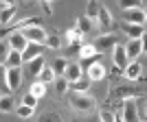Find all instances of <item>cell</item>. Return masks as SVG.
<instances>
[{"label":"cell","mask_w":147,"mask_h":122,"mask_svg":"<svg viewBox=\"0 0 147 122\" xmlns=\"http://www.w3.org/2000/svg\"><path fill=\"white\" fill-rule=\"evenodd\" d=\"M121 120H125V122H134V120H138V109H136L134 96H129V98H125V100H123Z\"/></svg>","instance_id":"8992f818"},{"label":"cell","mask_w":147,"mask_h":122,"mask_svg":"<svg viewBox=\"0 0 147 122\" xmlns=\"http://www.w3.org/2000/svg\"><path fill=\"white\" fill-rule=\"evenodd\" d=\"M145 66H147V61H145Z\"/></svg>","instance_id":"7bdbcfd3"},{"label":"cell","mask_w":147,"mask_h":122,"mask_svg":"<svg viewBox=\"0 0 147 122\" xmlns=\"http://www.w3.org/2000/svg\"><path fill=\"white\" fill-rule=\"evenodd\" d=\"M44 61H46V59H44V55H40V57H35L33 61H29V72L33 74V76H40V72H42L44 66H46Z\"/></svg>","instance_id":"44dd1931"},{"label":"cell","mask_w":147,"mask_h":122,"mask_svg":"<svg viewBox=\"0 0 147 122\" xmlns=\"http://www.w3.org/2000/svg\"><path fill=\"white\" fill-rule=\"evenodd\" d=\"M143 5V0H119V7H121L123 11L125 9H138Z\"/></svg>","instance_id":"4dcf8cb0"},{"label":"cell","mask_w":147,"mask_h":122,"mask_svg":"<svg viewBox=\"0 0 147 122\" xmlns=\"http://www.w3.org/2000/svg\"><path fill=\"white\" fill-rule=\"evenodd\" d=\"M22 2H31V0H22Z\"/></svg>","instance_id":"ab89813d"},{"label":"cell","mask_w":147,"mask_h":122,"mask_svg":"<svg viewBox=\"0 0 147 122\" xmlns=\"http://www.w3.org/2000/svg\"><path fill=\"white\" fill-rule=\"evenodd\" d=\"M44 46L51 50H59L61 48V37L59 35H49L46 37V42H44Z\"/></svg>","instance_id":"f1b7e54d"},{"label":"cell","mask_w":147,"mask_h":122,"mask_svg":"<svg viewBox=\"0 0 147 122\" xmlns=\"http://www.w3.org/2000/svg\"><path fill=\"white\" fill-rule=\"evenodd\" d=\"M77 57H79V61H90V59L101 57V52L94 48V44H81V48H79V52H77Z\"/></svg>","instance_id":"5bb4252c"},{"label":"cell","mask_w":147,"mask_h":122,"mask_svg":"<svg viewBox=\"0 0 147 122\" xmlns=\"http://www.w3.org/2000/svg\"><path fill=\"white\" fill-rule=\"evenodd\" d=\"M145 118H147V105H145Z\"/></svg>","instance_id":"74e56055"},{"label":"cell","mask_w":147,"mask_h":122,"mask_svg":"<svg viewBox=\"0 0 147 122\" xmlns=\"http://www.w3.org/2000/svg\"><path fill=\"white\" fill-rule=\"evenodd\" d=\"M16 113H18V118H22V120H24V118H33V113H35V107H31V105H20L18 109H16Z\"/></svg>","instance_id":"83f0119b"},{"label":"cell","mask_w":147,"mask_h":122,"mask_svg":"<svg viewBox=\"0 0 147 122\" xmlns=\"http://www.w3.org/2000/svg\"><path fill=\"white\" fill-rule=\"evenodd\" d=\"M143 5H145V7H147V0H143Z\"/></svg>","instance_id":"f35d334b"},{"label":"cell","mask_w":147,"mask_h":122,"mask_svg":"<svg viewBox=\"0 0 147 122\" xmlns=\"http://www.w3.org/2000/svg\"><path fill=\"white\" fill-rule=\"evenodd\" d=\"M0 111H2V113L13 111V96H11V94H2V100H0Z\"/></svg>","instance_id":"4316f807"},{"label":"cell","mask_w":147,"mask_h":122,"mask_svg":"<svg viewBox=\"0 0 147 122\" xmlns=\"http://www.w3.org/2000/svg\"><path fill=\"white\" fill-rule=\"evenodd\" d=\"M44 50H46V46H44V44H35V42H31V44H29V48L22 52V57H24V63H29V61H33L35 57L44 55Z\"/></svg>","instance_id":"9a60e30c"},{"label":"cell","mask_w":147,"mask_h":122,"mask_svg":"<svg viewBox=\"0 0 147 122\" xmlns=\"http://www.w3.org/2000/svg\"><path fill=\"white\" fill-rule=\"evenodd\" d=\"M16 5H2V11H0V24L7 26L9 22L13 20V15H16Z\"/></svg>","instance_id":"ffe728a7"},{"label":"cell","mask_w":147,"mask_h":122,"mask_svg":"<svg viewBox=\"0 0 147 122\" xmlns=\"http://www.w3.org/2000/svg\"><path fill=\"white\" fill-rule=\"evenodd\" d=\"M92 83H94V81L86 74V76H81V79L73 81V83H70V90H73V91H90V85H92Z\"/></svg>","instance_id":"e0dca14e"},{"label":"cell","mask_w":147,"mask_h":122,"mask_svg":"<svg viewBox=\"0 0 147 122\" xmlns=\"http://www.w3.org/2000/svg\"><path fill=\"white\" fill-rule=\"evenodd\" d=\"M51 2H55V0H51Z\"/></svg>","instance_id":"60d3db41"},{"label":"cell","mask_w":147,"mask_h":122,"mask_svg":"<svg viewBox=\"0 0 147 122\" xmlns=\"http://www.w3.org/2000/svg\"><path fill=\"white\" fill-rule=\"evenodd\" d=\"M68 90H70V81H68L66 76H57V79H55V91H57V96L68 94Z\"/></svg>","instance_id":"603a6c76"},{"label":"cell","mask_w":147,"mask_h":122,"mask_svg":"<svg viewBox=\"0 0 147 122\" xmlns=\"http://www.w3.org/2000/svg\"><path fill=\"white\" fill-rule=\"evenodd\" d=\"M68 105H70V109L79 111V113L92 111L97 107L94 98L90 96V91H73V96H68Z\"/></svg>","instance_id":"6da1fadb"},{"label":"cell","mask_w":147,"mask_h":122,"mask_svg":"<svg viewBox=\"0 0 147 122\" xmlns=\"http://www.w3.org/2000/svg\"><path fill=\"white\" fill-rule=\"evenodd\" d=\"M123 20L145 26V9H141V7H138V9H125V11H123Z\"/></svg>","instance_id":"7c38bea8"},{"label":"cell","mask_w":147,"mask_h":122,"mask_svg":"<svg viewBox=\"0 0 147 122\" xmlns=\"http://www.w3.org/2000/svg\"><path fill=\"white\" fill-rule=\"evenodd\" d=\"M2 83L9 85L11 90H18L22 83V70L20 68H5L2 66Z\"/></svg>","instance_id":"3957f363"},{"label":"cell","mask_w":147,"mask_h":122,"mask_svg":"<svg viewBox=\"0 0 147 122\" xmlns=\"http://www.w3.org/2000/svg\"><path fill=\"white\" fill-rule=\"evenodd\" d=\"M88 2H92V0H88Z\"/></svg>","instance_id":"b9f144b4"},{"label":"cell","mask_w":147,"mask_h":122,"mask_svg":"<svg viewBox=\"0 0 147 122\" xmlns=\"http://www.w3.org/2000/svg\"><path fill=\"white\" fill-rule=\"evenodd\" d=\"M112 63H114V70L117 72H123L129 63V57H127V50H125V44H117L112 48Z\"/></svg>","instance_id":"7a4b0ae2"},{"label":"cell","mask_w":147,"mask_h":122,"mask_svg":"<svg viewBox=\"0 0 147 122\" xmlns=\"http://www.w3.org/2000/svg\"><path fill=\"white\" fill-rule=\"evenodd\" d=\"M101 57H97V59H90V66H88V70H86V74L90 76L94 83H99V81H103L105 79V68H103V63H101Z\"/></svg>","instance_id":"52a82bcc"},{"label":"cell","mask_w":147,"mask_h":122,"mask_svg":"<svg viewBox=\"0 0 147 122\" xmlns=\"http://www.w3.org/2000/svg\"><path fill=\"white\" fill-rule=\"evenodd\" d=\"M121 33L127 37V39H138V37L145 33V26L143 24H134V22H125V20H123L121 22Z\"/></svg>","instance_id":"ba28073f"},{"label":"cell","mask_w":147,"mask_h":122,"mask_svg":"<svg viewBox=\"0 0 147 122\" xmlns=\"http://www.w3.org/2000/svg\"><path fill=\"white\" fill-rule=\"evenodd\" d=\"M53 70H55L57 76H64V72H66V68H68V61L64 59V57H57V59H53Z\"/></svg>","instance_id":"484cf974"},{"label":"cell","mask_w":147,"mask_h":122,"mask_svg":"<svg viewBox=\"0 0 147 122\" xmlns=\"http://www.w3.org/2000/svg\"><path fill=\"white\" fill-rule=\"evenodd\" d=\"M143 74V63H138V59H134V61H129L127 63V68L123 70V76L127 81H138V76Z\"/></svg>","instance_id":"4fadbf2b"},{"label":"cell","mask_w":147,"mask_h":122,"mask_svg":"<svg viewBox=\"0 0 147 122\" xmlns=\"http://www.w3.org/2000/svg\"><path fill=\"white\" fill-rule=\"evenodd\" d=\"M77 26H79V29L84 30V33H90V30L94 29V26H97V22H94L92 18H88V15H81V18L77 20Z\"/></svg>","instance_id":"cb8c5ba5"},{"label":"cell","mask_w":147,"mask_h":122,"mask_svg":"<svg viewBox=\"0 0 147 122\" xmlns=\"http://www.w3.org/2000/svg\"><path fill=\"white\" fill-rule=\"evenodd\" d=\"M84 37H86V33H84L79 26L75 24L73 29L66 33V42H68V44H84Z\"/></svg>","instance_id":"d6986e66"},{"label":"cell","mask_w":147,"mask_h":122,"mask_svg":"<svg viewBox=\"0 0 147 122\" xmlns=\"http://www.w3.org/2000/svg\"><path fill=\"white\" fill-rule=\"evenodd\" d=\"M42 9L46 15H53V2L51 0H42Z\"/></svg>","instance_id":"836d02e7"},{"label":"cell","mask_w":147,"mask_h":122,"mask_svg":"<svg viewBox=\"0 0 147 122\" xmlns=\"http://www.w3.org/2000/svg\"><path fill=\"white\" fill-rule=\"evenodd\" d=\"M64 76H66L70 83H73V81H77V79H81V76H84L81 63H68V68H66V72H64Z\"/></svg>","instance_id":"ac0fdd59"},{"label":"cell","mask_w":147,"mask_h":122,"mask_svg":"<svg viewBox=\"0 0 147 122\" xmlns=\"http://www.w3.org/2000/svg\"><path fill=\"white\" fill-rule=\"evenodd\" d=\"M145 29H147V7H145Z\"/></svg>","instance_id":"8d00e7d4"},{"label":"cell","mask_w":147,"mask_h":122,"mask_svg":"<svg viewBox=\"0 0 147 122\" xmlns=\"http://www.w3.org/2000/svg\"><path fill=\"white\" fill-rule=\"evenodd\" d=\"M99 120H103V122H112V120H114V116H112L108 109H101V111H99Z\"/></svg>","instance_id":"d6a6232c"},{"label":"cell","mask_w":147,"mask_h":122,"mask_svg":"<svg viewBox=\"0 0 147 122\" xmlns=\"http://www.w3.org/2000/svg\"><path fill=\"white\" fill-rule=\"evenodd\" d=\"M2 5H16V0H2Z\"/></svg>","instance_id":"d590c367"},{"label":"cell","mask_w":147,"mask_h":122,"mask_svg":"<svg viewBox=\"0 0 147 122\" xmlns=\"http://www.w3.org/2000/svg\"><path fill=\"white\" fill-rule=\"evenodd\" d=\"M141 44H143V55H147V29H145V33L141 35Z\"/></svg>","instance_id":"e575fe53"},{"label":"cell","mask_w":147,"mask_h":122,"mask_svg":"<svg viewBox=\"0 0 147 122\" xmlns=\"http://www.w3.org/2000/svg\"><path fill=\"white\" fill-rule=\"evenodd\" d=\"M40 81H44L46 85H51V83H55V79H57V74H55V70H53V66H44V70L40 72V76H37Z\"/></svg>","instance_id":"7402d4cb"},{"label":"cell","mask_w":147,"mask_h":122,"mask_svg":"<svg viewBox=\"0 0 147 122\" xmlns=\"http://www.w3.org/2000/svg\"><path fill=\"white\" fill-rule=\"evenodd\" d=\"M99 11H101V5H99L97 0H92V2H88V9H86V15L92 20L99 18Z\"/></svg>","instance_id":"f546056e"},{"label":"cell","mask_w":147,"mask_h":122,"mask_svg":"<svg viewBox=\"0 0 147 122\" xmlns=\"http://www.w3.org/2000/svg\"><path fill=\"white\" fill-rule=\"evenodd\" d=\"M29 91H31V94H35L37 98H42V96H46V83H44V81H40V79H37L35 83H31Z\"/></svg>","instance_id":"d4e9b609"},{"label":"cell","mask_w":147,"mask_h":122,"mask_svg":"<svg viewBox=\"0 0 147 122\" xmlns=\"http://www.w3.org/2000/svg\"><path fill=\"white\" fill-rule=\"evenodd\" d=\"M24 63V57H22V52L16 48H9V52H7V57L2 59V66L5 68H20Z\"/></svg>","instance_id":"8fae6325"},{"label":"cell","mask_w":147,"mask_h":122,"mask_svg":"<svg viewBox=\"0 0 147 122\" xmlns=\"http://www.w3.org/2000/svg\"><path fill=\"white\" fill-rule=\"evenodd\" d=\"M37 100H40V98H37L35 94H31V91L22 96V103H24V105H31V107H37Z\"/></svg>","instance_id":"1f68e13d"},{"label":"cell","mask_w":147,"mask_h":122,"mask_svg":"<svg viewBox=\"0 0 147 122\" xmlns=\"http://www.w3.org/2000/svg\"><path fill=\"white\" fill-rule=\"evenodd\" d=\"M97 22V29H101L103 33H108V30L114 26V20H112V13L108 11V7L101 5V11H99V18L94 20Z\"/></svg>","instance_id":"30bf717a"},{"label":"cell","mask_w":147,"mask_h":122,"mask_svg":"<svg viewBox=\"0 0 147 122\" xmlns=\"http://www.w3.org/2000/svg\"><path fill=\"white\" fill-rule=\"evenodd\" d=\"M24 30V35H26V39L29 42H35V44H44L46 42V30L42 29L40 24H33V26H26V29H22Z\"/></svg>","instance_id":"9c48e42d"},{"label":"cell","mask_w":147,"mask_h":122,"mask_svg":"<svg viewBox=\"0 0 147 122\" xmlns=\"http://www.w3.org/2000/svg\"><path fill=\"white\" fill-rule=\"evenodd\" d=\"M9 48H16V50H20V52H24L26 48H29V39H26V35H24V30H11L9 33Z\"/></svg>","instance_id":"5b68a950"},{"label":"cell","mask_w":147,"mask_h":122,"mask_svg":"<svg viewBox=\"0 0 147 122\" xmlns=\"http://www.w3.org/2000/svg\"><path fill=\"white\" fill-rule=\"evenodd\" d=\"M125 50H127L129 61L138 59V57L143 55V44H141V37H138V39H127V44H125Z\"/></svg>","instance_id":"2e32d148"},{"label":"cell","mask_w":147,"mask_h":122,"mask_svg":"<svg viewBox=\"0 0 147 122\" xmlns=\"http://www.w3.org/2000/svg\"><path fill=\"white\" fill-rule=\"evenodd\" d=\"M117 44H119V42H117V35L108 30V33H101V35H99L97 39H94V48H97L99 52L103 55V52H108V50L112 52V48H114Z\"/></svg>","instance_id":"277c9868"}]
</instances>
